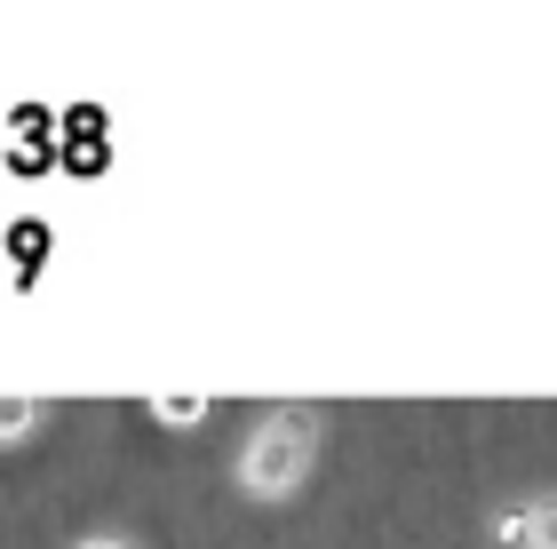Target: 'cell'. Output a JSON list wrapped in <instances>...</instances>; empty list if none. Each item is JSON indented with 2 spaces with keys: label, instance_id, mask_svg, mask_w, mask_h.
Wrapping results in <instances>:
<instances>
[{
  "label": "cell",
  "instance_id": "6da1fadb",
  "mask_svg": "<svg viewBox=\"0 0 557 549\" xmlns=\"http://www.w3.org/2000/svg\"><path fill=\"white\" fill-rule=\"evenodd\" d=\"M311 446H319V414H311V407L271 414L263 431L247 438V454H239V486H247V494H263V502L295 494V486H302V470H311Z\"/></svg>",
  "mask_w": 557,
  "mask_h": 549
},
{
  "label": "cell",
  "instance_id": "277c9868",
  "mask_svg": "<svg viewBox=\"0 0 557 549\" xmlns=\"http://www.w3.org/2000/svg\"><path fill=\"white\" fill-rule=\"evenodd\" d=\"M494 541H502V549H534V510H510V517L494 526Z\"/></svg>",
  "mask_w": 557,
  "mask_h": 549
},
{
  "label": "cell",
  "instance_id": "5b68a950",
  "mask_svg": "<svg viewBox=\"0 0 557 549\" xmlns=\"http://www.w3.org/2000/svg\"><path fill=\"white\" fill-rule=\"evenodd\" d=\"M81 549H128V541H120V534H96V541H81Z\"/></svg>",
  "mask_w": 557,
  "mask_h": 549
},
{
  "label": "cell",
  "instance_id": "7a4b0ae2",
  "mask_svg": "<svg viewBox=\"0 0 557 549\" xmlns=\"http://www.w3.org/2000/svg\"><path fill=\"white\" fill-rule=\"evenodd\" d=\"M199 414H208V398H199V390H168V398H151V422H168V431H191Z\"/></svg>",
  "mask_w": 557,
  "mask_h": 549
},
{
  "label": "cell",
  "instance_id": "3957f363",
  "mask_svg": "<svg viewBox=\"0 0 557 549\" xmlns=\"http://www.w3.org/2000/svg\"><path fill=\"white\" fill-rule=\"evenodd\" d=\"M40 422V398H16V390H0V438H24Z\"/></svg>",
  "mask_w": 557,
  "mask_h": 549
}]
</instances>
